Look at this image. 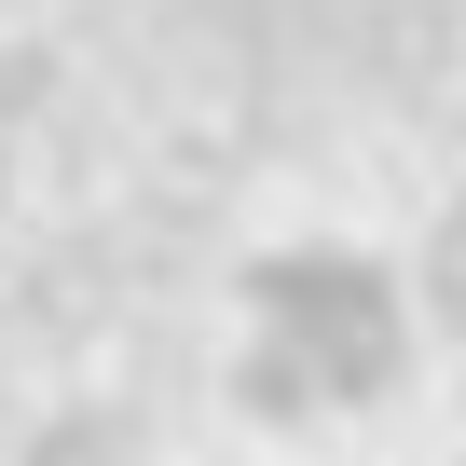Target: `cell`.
Wrapping results in <instances>:
<instances>
[{"label":"cell","mask_w":466,"mask_h":466,"mask_svg":"<svg viewBox=\"0 0 466 466\" xmlns=\"http://www.w3.org/2000/svg\"><path fill=\"white\" fill-rule=\"evenodd\" d=\"M411 370V289L384 248H343V233H302V248H261L248 302H233V384L275 425H343L370 398H398Z\"/></svg>","instance_id":"1"}]
</instances>
